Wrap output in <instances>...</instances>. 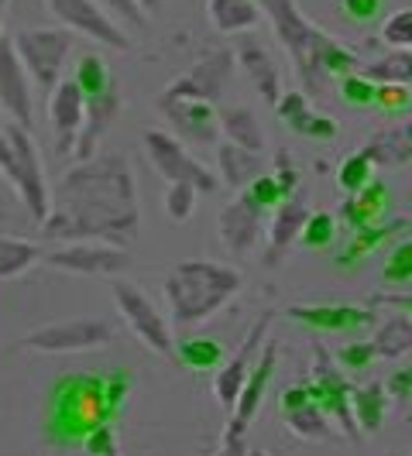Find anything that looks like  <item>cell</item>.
Wrapping results in <instances>:
<instances>
[{"label": "cell", "instance_id": "cell-1", "mask_svg": "<svg viewBox=\"0 0 412 456\" xmlns=\"http://www.w3.org/2000/svg\"><path fill=\"white\" fill-rule=\"evenodd\" d=\"M48 237L79 240V237H111L131 240L137 233V196L128 159L100 155L79 161L66 172L59 189V206L45 220Z\"/></svg>", "mask_w": 412, "mask_h": 456}, {"label": "cell", "instance_id": "cell-2", "mask_svg": "<svg viewBox=\"0 0 412 456\" xmlns=\"http://www.w3.org/2000/svg\"><path fill=\"white\" fill-rule=\"evenodd\" d=\"M107 422H114L107 405V374L72 370L52 385L45 405V439L52 446H83L87 436Z\"/></svg>", "mask_w": 412, "mask_h": 456}, {"label": "cell", "instance_id": "cell-3", "mask_svg": "<svg viewBox=\"0 0 412 456\" xmlns=\"http://www.w3.org/2000/svg\"><path fill=\"white\" fill-rule=\"evenodd\" d=\"M241 289V272L217 261H185L165 278V298L176 326H196L224 309Z\"/></svg>", "mask_w": 412, "mask_h": 456}, {"label": "cell", "instance_id": "cell-4", "mask_svg": "<svg viewBox=\"0 0 412 456\" xmlns=\"http://www.w3.org/2000/svg\"><path fill=\"white\" fill-rule=\"evenodd\" d=\"M0 172H4L7 183L18 189L28 213L35 220H48L52 209H48L45 172H42V161H38V151H35V141H31L28 127H21V124L0 127Z\"/></svg>", "mask_w": 412, "mask_h": 456}, {"label": "cell", "instance_id": "cell-5", "mask_svg": "<svg viewBox=\"0 0 412 456\" xmlns=\"http://www.w3.org/2000/svg\"><path fill=\"white\" fill-rule=\"evenodd\" d=\"M14 48L21 55L31 83L48 100L62 83V62L72 48V31L69 28H24L14 35Z\"/></svg>", "mask_w": 412, "mask_h": 456}, {"label": "cell", "instance_id": "cell-6", "mask_svg": "<svg viewBox=\"0 0 412 456\" xmlns=\"http://www.w3.org/2000/svg\"><path fill=\"white\" fill-rule=\"evenodd\" d=\"M111 296H114V302H117V313L124 316L128 330L135 333L137 340L144 343L152 354L165 357V361H179V357H176L172 330H169V322H165V316L155 309L152 298L144 296L137 285H131V281H114V285H111Z\"/></svg>", "mask_w": 412, "mask_h": 456}, {"label": "cell", "instance_id": "cell-7", "mask_svg": "<svg viewBox=\"0 0 412 456\" xmlns=\"http://www.w3.org/2000/svg\"><path fill=\"white\" fill-rule=\"evenodd\" d=\"M144 151L155 165V172L169 183H189L196 185L200 192H213L220 185V179L213 172H206L203 165L185 151L179 137L165 134V131H148L144 134Z\"/></svg>", "mask_w": 412, "mask_h": 456}, {"label": "cell", "instance_id": "cell-8", "mask_svg": "<svg viewBox=\"0 0 412 456\" xmlns=\"http://www.w3.org/2000/svg\"><path fill=\"white\" fill-rule=\"evenodd\" d=\"M111 340H114V330L103 320H69L28 333L24 346L28 350H42V354H76V350L107 346Z\"/></svg>", "mask_w": 412, "mask_h": 456}, {"label": "cell", "instance_id": "cell-9", "mask_svg": "<svg viewBox=\"0 0 412 456\" xmlns=\"http://www.w3.org/2000/svg\"><path fill=\"white\" fill-rule=\"evenodd\" d=\"M48 11L66 24L69 31H79L87 38H96L107 48H117V52H128L131 48V38L124 35V28L96 4V0H48Z\"/></svg>", "mask_w": 412, "mask_h": 456}, {"label": "cell", "instance_id": "cell-10", "mask_svg": "<svg viewBox=\"0 0 412 456\" xmlns=\"http://www.w3.org/2000/svg\"><path fill=\"white\" fill-rule=\"evenodd\" d=\"M309 395L313 402L320 405L326 415H334L343 426L347 439H358V419H354V405H350V395L354 388L343 381V374L334 367L330 361V350L326 346H317V367H313V385H309Z\"/></svg>", "mask_w": 412, "mask_h": 456}, {"label": "cell", "instance_id": "cell-11", "mask_svg": "<svg viewBox=\"0 0 412 456\" xmlns=\"http://www.w3.org/2000/svg\"><path fill=\"white\" fill-rule=\"evenodd\" d=\"M261 7L268 11L282 45L289 48V55L296 59L302 79L313 86V48L320 42V31H313L309 24L299 18L296 0H261Z\"/></svg>", "mask_w": 412, "mask_h": 456}, {"label": "cell", "instance_id": "cell-12", "mask_svg": "<svg viewBox=\"0 0 412 456\" xmlns=\"http://www.w3.org/2000/svg\"><path fill=\"white\" fill-rule=\"evenodd\" d=\"M272 320H275L272 309H268V313H261V320L254 322L251 330H248V337L241 340L237 354H234L227 364L217 370V378H213V391H217V402H220L224 409L234 411V405H237V398H241V391H244V381L251 378V370H254V354H258V346H261V340H265V333H268Z\"/></svg>", "mask_w": 412, "mask_h": 456}, {"label": "cell", "instance_id": "cell-13", "mask_svg": "<svg viewBox=\"0 0 412 456\" xmlns=\"http://www.w3.org/2000/svg\"><path fill=\"white\" fill-rule=\"evenodd\" d=\"M45 261L59 272L72 274H120L131 268V254L114 244H69L45 254Z\"/></svg>", "mask_w": 412, "mask_h": 456}, {"label": "cell", "instance_id": "cell-14", "mask_svg": "<svg viewBox=\"0 0 412 456\" xmlns=\"http://www.w3.org/2000/svg\"><path fill=\"white\" fill-rule=\"evenodd\" d=\"M0 107L14 117L21 127H28L31 117H35L31 76H28L21 55L14 48V38H0Z\"/></svg>", "mask_w": 412, "mask_h": 456}, {"label": "cell", "instance_id": "cell-15", "mask_svg": "<svg viewBox=\"0 0 412 456\" xmlns=\"http://www.w3.org/2000/svg\"><path fill=\"white\" fill-rule=\"evenodd\" d=\"M87 96L76 86V79H62L55 93L48 96V114H52V131H55V155H69L87 124Z\"/></svg>", "mask_w": 412, "mask_h": 456}, {"label": "cell", "instance_id": "cell-16", "mask_svg": "<svg viewBox=\"0 0 412 456\" xmlns=\"http://www.w3.org/2000/svg\"><path fill=\"white\" fill-rule=\"evenodd\" d=\"M275 361H278V346L268 343L265 354H261V361L254 364L251 378L244 381V391H241L237 405H234L227 436H224L227 443H241V439H244V429H248V422L254 419V411H258L261 398H265V391H268V381H272V374H275Z\"/></svg>", "mask_w": 412, "mask_h": 456}, {"label": "cell", "instance_id": "cell-17", "mask_svg": "<svg viewBox=\"0 0 412 456\" xmlns=\"http://www.w3.org/2000/svg\"><path fill=\"white\" fill-rule=\"evenodd\" d=\"M289 320L317 333H358L375 322V309L361 305H289Z\"/></svg>", "mask_w": 412, "mask_h": 456}, {"label": "cell", "instance_id": "cell-18", "mask_svg": "<svg viewBox=\"0 0 412 456\" xmlns=\"http://www.w3.org/2000/svg\"><path fill=\"white\" fill-rule=\"evenodd\" d=\"M159 107L176 124L179 137L193 141V144H210L220 131V114L210 107V100H169V96H161Z\"/></svg>", "mask_w": 412, "mask_h": 456}, {"label": "cell", "instance_id": "cell-19", "mask_svg": "<svg viewBox=\"0 0 412 456\" xmlns=\"http://www.w3.org/2000/svg\"><path fill=\"white\" fill-rule=\"evenodd\" d=\"M227 72H230V52H213L185 79L169 83L165 96L169 100H213V96H220V90H224Z\"/></svg>", "mask_w": 412, "mask_h": 456}, {"label": "cell", "instance_id": "cell-20", "mask_svg": "<svg viewBox=\"0 0 412 456\" xmlns=\"http://www.w3.org/2000/svg\"><path fill=\"white\" fill-rule=\"evenodd\" d=\"M258 237H261V213L251 203L237 200L220 213V240L227 244L230 254H237V257L251 254Z\"/></svg>", "mask_w": 412, "mask_h": 456}, {"label": "cell", "instance_id": "cell-21", "mask_svg": "<svg viewBox=\"0 0 412 456\" xmlns=\"http://www.w3.org/2000/svg\"><path fill=\"white\" fill-rule=\"evenodd\" d=\"M278 117L302 137H317V141H330L337 137V120L326 114H313L306 107V96L302 93H282V100L275 103Z\"/></svg>", "mask_w": 412, "mask_h": 456}, {"label": "cell", "instance_id": "cell-22", "mask_svg": "<svg viewBox=\"0 0 412 456\" xmlns=\"http://www.w3.org/2000/svg\"><path fill=\"white\" fill-rule=\"evenodd\" d=\"M120 110V96L114 93H107V96H100V100H93L90 107H87V124H83V134L76 141V159L79 161H90L93 151H96V144H100V137L103 131L111 127V120L117 117Z\"/></svg>", "mask_w": 412, "mask_h": 456}, {"label": "cell", "instance_id": "cell-23", "mask_svg": "<svg viewBox=\"0 0 412 456\" xmlns=\"http://www.w3.org/2000/svg\"><path fill=\"white\" fill-rule=\"evenodd\" d=\"M385 209H389V189H385V183H371L343 203L341 216L347 220L350 230H361V227H375Z\"/></svg>", "mask_w": 412, "mask_h": 456}, {"label": "cell", "instance_id": "cell-24", "mask_svg": "<svg viewBox=\"0 0 412 456\" xmlns=\"http://www.w3.org/2000/svg\"><path fill=\"white\" fill-rule=\"evenodd\" d=\"M237 59H241L244 72L251 76L254 86L261 90V96H265L268 103H278V100H282V90H278V72H275L268 52L258 45V42H251V38H241V45H237Z\"/></svg>", "mask_w": 412, "mask_h": 456}, {"label": "cell", "instance_id": "cell-25", "mask_svg": "<svg viewBox=\"0 0 412 456\" xmlns=\"http://www.w3.org/2000/svg\"><path fill=\"white\" fill-rule=\"evenodd\" d=\"M306 220H309V209H306L302 200H285V203L275 209L272 227H268V251H272V257H278L293 240H299Z\"/></svg>", "mask_w": 412, "mask_h": 456}, {"label": "cell", "instance_id": "cell-26", "mask_svg": "<svg viewBox=\"0 0 412 456\" xmlns=\"http://www.w3.org/2000/svg\"><path fill=\"white\" fill-rule=\"evenodd\" d=\"M365 155L378 165H402L412 159V124H399L367 141Z\"/></svg>", "mask_w": 412, "mask_h": 456}, {"label": "cell", "instance_id": "cell-27", "mask_svg": "<svg viewBox=\"0 0 412 456\" xmlns=\"http://www.w3.org/2000/svg\"><path fill=\"white\" fill-rule=\"evenodd\" d=\"M406 227H409L406 220H391V224H375V227L354 230V240L347 244V251L337 254V268H354L361 257H367L371 251H378L391 233H399V230H406Z\"/></svg>", "mask_w": 412, "mask_h": 456}, {"label": "cell", "instance_id": "cell-28", "mask_svg": "<svg viewBox=\"0 0 412 456\" xmlns=\"http://www.w3.org/2000/svg\"><path fill=\"white\" fill-rule=\"evenodd\" d=\"M217 165H220V175H224V183L227 185H251L254 179L261 175V161H258V155L248 151V148L230 144V141L220 144Z\"/></svg>", "mask_w": 412, "mask_h": 456}, {"label": "cell", "instance_id": "cell-29", "mask_svg": "<svg viewBox=\"0 0 412 456\" xmlns=\"http://www.w3.org/2000/svg\"><path fill=\"white\" fill-rule=\"evenodd\" d=\"M220 131L227 134L230 144L237 148H248V151H261L265 148V134H261V124L254 120V114L248 107H230L220 114Z\"/></svg>", "mask_w": 412, "mask_h": 456}, {"label": "cell", "instance_id": "cell-30", "mask_svg": "<svg viewBox=\"0 0 412 456\" xmlns=\"http://www.w3.org/2000/svg\"><path fill=\"white\" fill-rule=\"evenodd\" d=\"M76 86L83 90L87 96V103L93 100H100V96H107V93H114V79H111V66H107V59L103 55H96V52H87L83 59H79V66H76Z\"/></svg>", "mask_w": 412, "mask_h": 456}, {"label": "cell", "instance_id": "cell-31", "mask_svg": "<svg viewBox=\"0 0 412 456\" xmlns=\"http://www.w3.org/2000/svg\"><path fill=\"white\" fill-rule=\"evenodd\" d=\"M210 21L224 35H237L258 24V4L254 0H210Z\"/></svg>", "mask_w": 412, "mask_h": 456}, {"label": "cell", "instance_id": "cell-32", "mask_svg": "<svg viewBox=\"0 0 412 456\" xmlns=\"http://www.w3.org/2000/svg\"><path fill=\"white\" fill-rule=\"evenodd\" d=\"M350 405H354L358 429H361V433H378V429H382V419H385V405H389V398H385V385L354 388Z\"/></svg>", "mask_w": 412, "mask_h": 456}, {"label": "cell", "instance_id": "cell-33", "mask_svg": "<svg viewBox=\"0 0 412 456\" xmlns=\"http://www.w3.org/2000/svg\"><path fill=\"white\" fill-rule=\"evenodd\" d=\"M42 257V248L18 237H0V278H18Z\"/></svg>", "mask_w": 412, "mask_h": 456}, {"label": "cell", "instance_id": "cell-34", "mask_svg": "<svg viewBox=\"0 0 412 456\" xmlns=\"http://www.w3.org/2000/svg\"><path fill=\"white\" fill-rule=\"evenodd\" d=\"M176 357L189 370H213V367L224 364V346H220V340H210V337H189L176 346Z\"/></svg>", "mask_w": 412, "mask_h": 456}, {"label": "cell", "instance_id": "cell-35", "mask_svg": "<svg viewBox=\"0 0 412 456\" xmlns=\"http://www.w3.org/2000/svg\"><path fill=\"white\" fill-rule=\"evenodd\" d=\"M317 66L323 69V72H330V76H350L354 69H358V55L354 52H347L343 45H337L334 38H326V35H320V42H317V48H313V79H317Z\"/></svg>", "mask_w": 412, "mask_h": 456}, {"label": "cell", "instance_id": "cell-36", "mask_svg": "<svg viewBox=\"0 0 412 456\" xmlns=\"http://www.w3.org/2000/svg\"><path fill=\"white\" fill-rule=\"evenodd\" d=\"M289 196H293V192L278 183L275 175H258L251 185H244V196H241V200L251 203L258 213H275Z\"/></svg>", "mask_w": 412, "mask_h": 456}, {"label": "cell", "instance_id": "cell-37", "mask_svg": "<svg viewBox=\"0 0 412 456\" xmlns=\"http://www.w3.org/2000/svg\"><path fill=\"white\" fill-rule=\"evenodd\" d=\"M365 76L367 79H375V83H402V86H409L412 83V48H399L395 55L382 59V62H375V66H367Z\"/></svg>", "mask_w": 412, "mask_h": 456}, {"label": "cell", "instance_id": "cell-38", "mask_svg": "<svg viewBox=\"0 0 412 456\" xmlns=\"http://www.w3.org/2000/svg\"><path fill=\"white\" fill-rule=\"evenodd\" d=\"M285 422H289V429L296 436H306V439H330L326 411H323L317 402H309L306 409H299V411H289Z\"/></svg>", "mask_w": 412, "mask_h": 456}, {"label": "cell", "instance_id": "cell-39", "mask_svg": "<svg viewBox=\"0 0 412 456\" xmlns=\"http://www.w3.org/2000/svg\"><path fill=\"white\" fill-rule=\"evenodd\" d=\"M334 237H337V220H334V213H309L306 227L299 233V244L309 248V251H323V248L334 244Z\"/></svg>", "mask_w": 412, "mask_h": 456}, {"label": "cell", "instance_id": "cell-40", "mask_svg": "<svg viewBox=\"0 0 412 456\" xmlns=\"http://www.w3.org/2000/svg\"><path fill=\"white\" fill-rule=\"evenodd\" d=\"M378 354L382 357H399V354H406L412 350V320H391L382 326V333H378Z\"/></svg>", "mask_w": 412, "mask_h": 456}, {"label": "cell", "instance_id": "cell-41", "mask_svg": "<svg viewBox=\"0 0 412 456\" xmlns=\"http://www.w3.org/2000/svg\"><path fill=\"white\" fill-rule=\"evenodd\" d=\"M371 168H375V161L367 159L365 151H358V155H350V159H343L341 172H337V183H341L343 192H361L365 185H371Z\"/></svg>", "mask_w": 412, "mask_h": 456}, {"label": "cell", "instance_id": "cell-42", "mask_svg": "<svg viewBox=\"0 0 412 456\" xmlns=\"http://www.w3.org/2000/svg\"><path fill=\"white\" fill-rule=\"evenodd\" d=\"M196 185L189 183H169V192H165V213H169V220H176V224H185L189 216H193V206H196Z\"/></svg>", "mask_w": 412, "mask_h": 456}, {"label": "cell", "instance_id": "cell-43", "mask_svg": "<svg viewBox=\"0 0 412 456\" xmlns=\"http://www.w3.org/2000/svg\"><path fill=\"white\" fill-rule=\"evenodd\" d=\"M375 93H378V83L367 79V76L350 72V76L341 79V96L347 103H354V107H371V103H375Z\"/></svg>", "mask_w": 412, "mask_h": 456}, {"label": "cell", "instance_id": "cell-44", "mask_svg": "<svg viewBox=\"0 0 412 456\" xmlns=\"http://www.w3.org/2000/svg\"><path fill=\"white\" fill-rule=\"evenodd\" d=\"M382 278H385L389 285H406V281H412V240L399 244V248L391 251V257L385 261Z\"/></svg>", "mask_w": 412, "mask_h": 456}, {"label": "cell", "instance_id": "cell-45", "mask_svg": "<svg viewBox=\"0 0 412 456\" xmlns=\"http://www.w3.org/2000/svg\"><path fill=\"white\" fill-rule=\"evenodd\" d=\"M378 357V346L371 340H354L347 343L341 354H337V361H341L347 370H365V367H371V361Z\"/></svg>", "mask_w": 412, "mask_h": 456}, {"label": "cell", "instance_id": "cell-46", "mask_svg": "<svg viewBox=\"0 0 412 456\" xmlns=\"http://www.w3.org/2000/svg\"><path fill=\"white\" fill-rule=\"evenodd\" d=\"M382 38L395 48H412V11H399L391 14L385 28H382Z\"/></svg>", "mask_w": 412, "mask_h": 456}, {"label": "cell", "instance_id": "cell-47", "mask_svg": "<svg viewBox=\"0 0 412 456\" xmlns=\"http://www.w3.org/2000/svg\"><path fill=\"white\" fill-rule=\"evenodd\" d=\"M412 103V93L409 86H402V83H382L378 93H375V107H382V110H406Z\"/></svg>", "mask_w": 412, "mask_h": 456}, {"label": "cell", "instance_id": "cell-48", "mask_svg": "<svg viewBox=\"0 0 412 456\" xmlns=\"http://www.w3.org/2000/svg\"><path fill=\"white\" fill-rule=\"evenodd\" d=\"M107 14H114V18H120L124 24H131V28H144L148 24V18H144V11H141V4L137 0H96Z\"/></svg>", "mask_w": 412, "mask_h": 456}, {"label": "cell", "instance_id": "cell-49", "mask_svg": "<svg viewBox=\"0 0 412 456\" xmlns=\"http://www.w3.org/2000/svg\"><path fill=\"white\" fill-rule=\"evenodd\" d=\"M128 395H131V374H124V370L107 374V405H111V411H114V415L124 409Z\"/></svg>", "mask_w": 412, "mask_h": 456}, {"label": "cell", "instance_id": "cell-50", "mask_svg": "<svg viewBox=\"0 0 412 456\" xmlns=\"http://www.w3.org/2000/svg\"><path fill=\"white\" fill-rule=\"evenodd\" d=\"M343 14L358 24H371L382 14V0H341Z\"/></svg>", "mask_w": 412, "mask_h": 456}, {"label": "cell", "instance_id": "cell-51", "mask_svg": "<svg viewBox=\"0 0 412 456\" xmlns=\"http://www.w3.org/2000/svg\"><path fill=\"white\" fill-rule=\"evenodd\" d=\"M385 391H389L391 398H399V402L412 398V367H399L389 381H385Z\"/></svg>", "mask_w": 412, "mask_h": 456}, {"label": "cell", "instance_id": "cell-52", "mask_svg": "<svg viewBox=\"0 0 412 456\" xmlns=\"http://www.w3.org/2000/svg\"><path fill=\"white\" fill-rule=\"evenodd\" d=\"M313 402V395H309V385H299V388H285L282 391V411L289 415V411H299L306 409Z\"/></svg>", "mask_w": 412, "mask_h": 456}, {"label": "cell", "instance_id": "cell-53", "mask_svg": "<svg viewBox=\"0 0 412 456\" xmlns=\"http://www.w3.org/2000/svg\"><path fill=\"white\" fill-rule=\"evenodd\" d=\"M275 165H278V175H275V179H278V183L293 192V189L299 185V175H296V168H293V161H289V155H285V151H278Z\"/></svg>", "mask_w": 412, "mask_h": 456}, {"label": "cell", "instance_id": "cell-54", "mask_svg": "<svg viewBox=\"0 0 412 456\" xmlns=\"http://www.w3.org/2000/svg\"><path fill=\"white\" fill-rule=\"evenodd\" d=\"M375 305H395V309H402V313L412 316V296H378Z\"/></svg>", "mask_w": 412, "mask_h": 456}, {"label": "cell", "instance_id": "cell-55", "mask_svg": "<svg viewBox=\"0 0 412 456\" xmlns=\"http://www.w3.org/2000/svg\"><path fill=\"white\" fill-rule=\"evenodd\" d=\"M220 456H244V446H241V443H227V439H224V453Z\"/></svg>", "mask_w": 412, "mask_h": 456}, {"label": "cell", "instance_id": "cell-56", "mask_svg": "<svg viewBox=\"0 0 412 456\" xmlns=\"http://www.w3.org/2000/svg\"><path fill=\"white\" fill-rule=\"evenodd\" d=\"M137 4H141V11H159L161 0H137Z\"/></svg>", "mask_w": 412, "mask_h": 456}, {"label": "cell", "instance_id": "cell-57", "mask_svg": "<svg viewBox=\"0 0 412 456\" xmlns=\"http://www.w3.org/2000/svg\"><path fill=\"white\" fill-rule=\"evenodd\" d=\"M4 11H7V0H0V21H4Z\"/></svg>", "mask_w": 412, "mask_h": 456}, {"label": "cell", "instance_id": "cell-58", "mask_svg": "<svg viewBox=\"0 0 412 456\" xmlns=\"http://www.w3.org/2000/svg\"><path fill=\"white\" fill-rule=\"evenodd\" d=\"M114 456H120V453H114Z\"/></svg>", "mask_w": 412, "mask_h": 456}, {"label": "cell", "instance_id": "cell-59", "mask_svg": "<svg viewBox=\"0 0 412 456\" xmlns=\"http://www.w3.org/2000/svg\"><path fill=\"white\" fill-rule=\"evenodd\" d=\"M0 127H4V124H0Z\"/></svg>", "mask_w": 412, "mask_h": 456}]
</instances>
